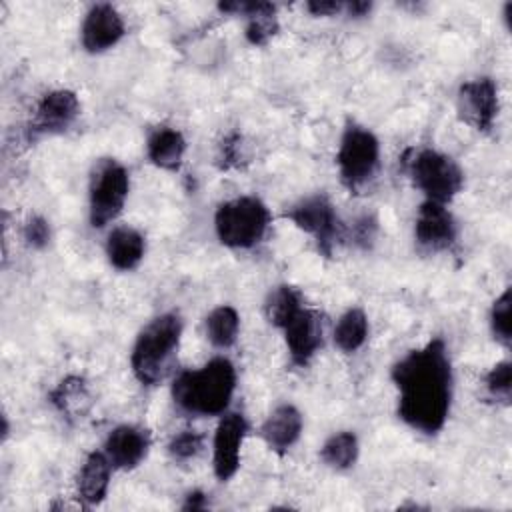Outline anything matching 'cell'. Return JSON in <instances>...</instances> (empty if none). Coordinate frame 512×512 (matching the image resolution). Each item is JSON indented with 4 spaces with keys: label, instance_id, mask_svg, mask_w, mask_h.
Here are the masks:
<instances>
[{
    "label": "cell",
    "instance_id": "obj_1",
    "mask_svg": "<svg viewBox=\"0 0 512 512\" xmlns=\"http://www.w3.org/2000/svg\"><path fill=\"white\" fill-rule=\"evenodd\" d=\"M396 388V416L414 432L436 436L454 402V366L444 338L436 336L404 352L390 366Z\"/></svg>",
    "mask_w": 512,
    "mask_h": 512
},
{
    "label": "cell",
    "instance_id": "obj_2",
    "mask_svg": "<svg viewBox=\"0 0 512 512\" xmlns=\"http://www.w3.org/2000/svg\"><path fill=\"white\" fill-rule=\"evenodd\" d=\"M238 386L234 362L224 356H212L198 368H186L174 374L170 398L178 412L192 418H220L230 410Z\"/></svg>",
    "mask_w": 512,
    "mask_h": 512
},
{
    "label": "cell",
    "instance_id": "obj_3",
    "mask_svg": "<svg viewBox=\"0 0 512 512\" xmlns=\"http://www.w3.org/2000/svg\"><path fill=\"white\" fill-rule=\"evenodd\" d=\"M182 334L184 320L176 310L156 314L138 330L128 356L130 372L138 384L152 388L172 374Z\"/></svg>",
    "mask_w": 512,
    "mask_h": 512
},
{
    "label": "cell",
    "instance_id": "obj_4",
    "mask_svg": "<svg viewBox=\"0 0 512 512\" xmlns=\"http://www.w3.org/2000/svg\"><path fill=\"white\" fill-rule=\"evenodd\" d=\"M272 224L266 202L254 194H240L220 202L212 216L216 240L236 252L254 250L264 242Z\"/></svg>",
    "mask_w": 512,
    "mask_h": 512
},
{
    "label": "cell",
    "instance_id": "obj_5",
    "mask_svg": "<svg viewBox=\"0 0 512 512\" xmlns=\"http://www.w3.org/2000/svg\"><path fill=\"white\" fill-rule=\"evenodd\" d=\"M336 170L340 184L350 192L358 194L366 190L378 176L382 166L380 138L368 126L346 120L336 148Z\"/></svg>",
    "mask_w": 512,
    "mask_h": 512
},
{
    "label": "cell",
    "instance_id": "obj_6",
    "mask_svg": "<svg viewBox=\"0 0 512 512\" xmlns=\"http://www.w3.org/2000/svg\"><path fill=\"white\" fill-rule=\"evenodd\" d=\"M404 170L424 200L450 204L464 190V170L450 154L422 146L404 154Z\"/></svg>",
    "mask_w": 512,
    "mask_h": 512
},
{
    "label": "cell",
    "instance_id": "obj_7",
    "mask_svg": "<svg viewBox=\"0 0 512 512\" xmlns=\"http://www.w3.org/2000/svg\"><path fill=\"white\" fill-rule=\"evenodd\" d=\"M130 196V172L112 158L94 160L88 174V222L94 230H104L118 220Z\"/></svg>",
    "mask_w": 512,
    "mask_h": 512
},
{
    "label": "cell",
    "instance_id": "obj_8",
    "mask_svg": "<svg viewBox=\"0 0 512 512\" xmlns=\"http://www.w3.org/2000/svg\"><path fill=\"white\" fill-rule=\"evenodd\" d=\"M284 216L306 236H310L324 256H332L344 240L346 228L336 206L324 192H312L288 206Z\"/></svg>",
    "mask_w": 512,
    "mask_h": 512
},
{
    "label": "cell",
    "instance_id": "obj_9",
    "mask_svg": "<svg viewBox=\"0 0 512 512\" xmlns=\"http://www.w3.org/2000/svg\"><path fill=\"white\" fill-rule=\"evenodd\" d=\"M82 104L74 90L70 88H52L40 96L36 102L30 122H28V138H52L66 134L80 118Z\"/></svg>",
    "mask_w": 512,
    "mask_h": 512
},
{
    "label": "cell",
    "instance_id": "obj_10",
    "mask_svg": "<svg viewBox=\"0 0 512 512\" xmlns=\"http://www.w3.org/2000/svg\"><path fill=\"white\" fill-rule=\"evenodd\" d=\"M454 102L460 122H464L478 134L492 132L500 114V96L494 78L476 76L464 80L456 90Z\"/></svg>",
    "mask_w": 512,
    "mask_h": 512
},
{
    "label": "cell",
    "instance_id": "obj_11",
    "mask_svg": "<svg viewBox=\"0 0 512 512\" xmlns=\"http://www.w3.org/2000/svg\"><path fill=\"white\" fill-rule=\"evenodd\" d=\"M250 432L244 412L228 410L218 418L212 434V474L218 482H230L242 466V446Z\"/></svg>",
    "mask_w": 512,
    "mask_h": 512
},
{
    "label": "cell",
    "instance_id": "obj_12",
    "mask_svg": "<svg viewBox=\"0 0 512 512\" xmlns=\"http://www.w3.org/2000/svg\"><path fill=\"white\" fill-rule=\"evenodd\" d=\"M414 244L424 254H442L458 242V222L448 204L422 200L414 216Z\"/></svg>",
    "mask_w": 512,
    "mask_h": 512
},
{
    "label": "cell",
    "instance_id": "obj_13",
    "mask_svg": "<svg viewBox=\"0 0 512 512\" xmlns=\"http://www.w3.org/2000/svg\"><path fill=\"white\" fill-rule=\"evenodd\" d=\"M292 366L308 368L324 346V322L318 310L304 304L280 330Z\"/></svg>",
    "mask_w": 512,
    "mask_h": 512
},
{
    "label": "cell",
    "instance_id": "obj_14",
    "mask_svg": "<svg viewBox=\"0 0 512 512\" xmlns=\"http://www.w3.org/2000/svg\"><path fill=\"white\" fill-rule=\"evenodd\" d=\"M80 46L86 54L98 56L116 48L126 36V22L110 2L90 4L80 22Z\"/></svg>",
    "mask_w": 512,
    "mask_h": 512
},
{
    "label": "cell",
    "instance_id": "obj_15",
    "mask_svg": "<svg viewBox=\"0 0 512 512\" xmlns=\"http://www.w3.org/2000/svg\"><path fill=\"white\" fill-rule=\"evenodd\" d=\"M152 434L142 424L124 422L114 426L104 438L102 452L114 466V470L128 472L138 468L150 454Z\"/></svg>",
    "mask_w": 512,
    "mask_h": 512
},
{
    "label": "cell",
    "instance_id": "obj_16",
    "mask_svg": "<svg viewBox=\"0 0 512 512\" xmlns=\"http://www.w3.org/2000/svg\"><path fill=\"white\" fill-rule=\"evenodd\" d=\"M304 432V416L292 402L276 404L260 424V438L276 456L288 454Z\"/></svg>",
    "mask_w": 512,
    "mask_h": 512
},
{
    "label": "cell",
    "instance_id": "obj_17",
    "mask_svg": "<svg viewBox=\"0 0 512 512\" xmlns=\"http://www.w3.org/2000/svg\"><path fill=\"white\" fill-rule=\"evenodd\" d=\"M216 8L222 14L244 18V38L254 48L266 46L280 30L278 6L272 2L234 0V2H220Z\"/></svg>",
    "mask_w": 512,
    "mask_h": 512
},
{
    "label": "cell",
    "instance_id": "obj_18",
    "mask_svg": "<svg viewBox=\"0 0 512 512\" xmlns=\"http://www.w3.org/2000/svg\"><path fill=\"white\" fill-rule=\"evenodd\" d=\"M46 400L54 408V412L68 424L82 422L94 406L90 386L80 374H68L60 378L48 392Z\"/></svg>",
    "mask_w": 512,
    "mask_h": 512
},
{
    "label": "cell",
    "instance_id": "obj_19",
    "mask_svg": "<svg viewBox=\"0 0 512 512\" xmlns=\"http://www.w3.org/2000/svg\"><path fill=\"white\" fill-rule=\"evenodd\" d=\"M114 472L116 470L102 452V448L88 452L76 474L78 500L88 508L100 506L110 492Z\"/></svg>",
    "mask_w": 512,
    "mask_h": 512
},
{
    "label": "cell",
    "instance_id": "obj_20",
    "mask_svg": "<svg viewBox=\"0 0 512 512\" xmlns=\"http://www.w3.org/2000/svg\"><path fill=\"white\" fill-rule=\"evenodd\" d=\"M104 256L114 270L132 272L146 256V236L128 224L112 226L104 240Z\"/></svg>",
    "mask_w": 512,
    "mask_h": 512
},
{
    "label": "cell",
    "instance_id": "obj_21",
    "mask_svg": "<svg viewBox=\"0 0 512 512\" xmlns=\"http://www.w3.org/2000/svg\"><path fill=\"white\" fill-rule=\"evenodd\" d=\"M188 140L176 126H154L146 136V158L162 172H178L184 164Z\"/></svg>",
    "mask_w": 512,
    "mask_h": 512
},
{
    "label": "cell",
    "instance_id": "obj_22",
    "mask_svg": "<svg viewBox=\"0 0 512 512\" xmlns=\"http://www.w3.org/2000/svg\"><path fill=\"white\" fill-rule=\"evenodd\" d=\"M368 334L370 322L366 310L360 306H350L338 316L332 330V340L342 354H356L364 348Z\"/></svg>",
    "mask_w": 512,
    "mask_h": 512
},
{
    "label": "cell",
    "instance_id": "obj_23",
    "mask_svg": "<svg viewBox=\"0 0 512 512\" xmlns=\"http://www.w3.org/2000/svg\"><path fill=\"white\" fill-rule=\"evenodd\" d=\"M322 464L334 472H348L360 458V440L354 430L332 432L320 446Z\"/></svg>",
    "mask_w": 512,
    "mask_h": 512
},
{
    "label": "cell",
    "instance_id": "obj_24",
    "mask_svg": "<svg viewBox=\"0 0 512 512\" xmlns=\"http://www.w3.org/2000/svg\"><path fill=\"white\" fill-rule=\"evenodd\" d=\"M240 334V312L232 304L214 306L204 318V336L216 350H230Z\"/></svg>",
    "mask_w": 512,
    "mask_h": 512
},
{
    "label": "cell",
    "instance_id": "obj_25",
    "mask_svg": "<svg viewBox=\"0 0 512 512\" xmlns=\"http://www.w3.org/2000/svg\"><path fill=\"white\" fill-rule=\"evenodd\" d=\"M304 296L302 292L292 286V284H278L274 288L268 290L266 298H264V318L266 322L280 330L302 306H304Z\"/></svg>",
    "mask_w": 512,
    "mask_h": 512
},
{
    "label": "cell",
    "instance_id": "obj_26",
    "mask_svg": "<svg viewBox=\"0 0 512 512\" xmlns=\"http://www.w3.org/2000/svg\"><path fill=\"white\" fill-rule=\"evenodd\" d=\"M512 288L506 286L492 302L488 310V328L492 338L504 348L512 342Z\"/></svg>",
    "mask_w": 512,
    "mask_h": 512
},
{
    "label": "cell",
    "instance_id": "obj_27",
    "mask_svg": "<svg viewBox=\"0 0 512 512\" xmlns=\"http://www.w3.org/2000/svg\"><path fill=\"white\" fill-rule=\"evenodd\" d=\"M484 394L500 404V406H510L512 400V362L508 358L496 362L482 380Z\"/></svg>",
    "mask_w": 512,
    "mask_h": 512
},
{
    "label": "cell",
    "instance_id": "obj_28",
    "mask_svg": "<svg viewBox=\"0 0 512 512\" xmlns=\"http://www.w3.org/2000/svg\"><path fill=\"white\" fill-rule=\"evenodd\" d=\"M204 442V434L196 430H180L168 440L166 452L174 462H188L194 460L204 450Z\"/></svg>",
    "mask_w": 512,
    "mask_h": 512
},
{
    "label": "cell",
    "instance_id": "obj_29",
    "mask_svg": "<svg viewBox=\"0 0 512 512\" xmlns=\"http://www.w3.org/2000/svg\"><path fill=\"white\" fill-rule=\"evenodd\" d=\"M22 240L30 250H44L52 242L50 222L42 214H30L22 224Z\"/></svg>",
    "mask_w": 512,
    "mask_h": 512
},
{
    "label": "cell",
    "instance_id": "obj_30",
    "mask_svg": "<svg viewBox=\"0 0 512 512\" xmlns=\"http://www.w3.org/2000/svg\"><path fill=\"white\" fill-rule=\"evenodd\" d=\"M376 232H378V220L372 216V214H364L360 216L354 226H352V238H354V244L360 246V248H370V244L374 242L376 238Z\"/></svg>",
    "mask_w": 512,
    "mask_h": 512
},
{
    "label": "cell",
    "instance_id": "obj_31",
    "mask_svg": "<svg viewBox=\"0 0 512 512\" xmlns=\"http://www.w3.org/2000/svg\"><path fill=\"white\" fill-rule=\"evenodd\" d=\"M242 158V136L240 134H230L222 140L218 160L222 162V168L236 166L238 160Z\"/></svg>",
    "mask_w": 512,
    "mask_h": 512
},
{
    "label": "cell",
    "instance_id": "obj_32",
    "mask_svg": "<svg viewBox=\"0 0 512 512\" xmlns=\"http://www.w3.org/2000/svg\"><path fill=\"white\" fill-rule=\"evenodd\" d=\"M306 12L316 18H328V16H338L344 12V2L340 0H310L304 4Z\"/></svg>",
    "mask_w": 512,
    "mask_h": 512
},
{
    "label": "cell",
    "instance_id": "obj_33",
    "mask_svg": "<svg viewBox=\"0 0 512 512\" xmlns=\"http://www.w3.org/2000/svg\"><path fill=\"white\" fill-rule=\"evenodd\" d=\"M208 506V496L202 490H190L184 496V502L180 504L182 510H204Z\"/></svg>",
    "mask_w": 512,
    "mask_h": 512
},
{
    "label": "cell",
    "instance_id": "obj_34",
    "mask_svg": "<svg viewBox=\"0 0 512 512\" xmlns=\"http://www.w3.org/2000/svg\"><path fill=\"white\" fill-rule=\"evenodd\" d=\"M374 4L366 2V0H352V2H344V12L348 18H364L372 12Z\"/></svg>",
    "mask_w": 512,
    "mask_h": 512
}]
</instances>
